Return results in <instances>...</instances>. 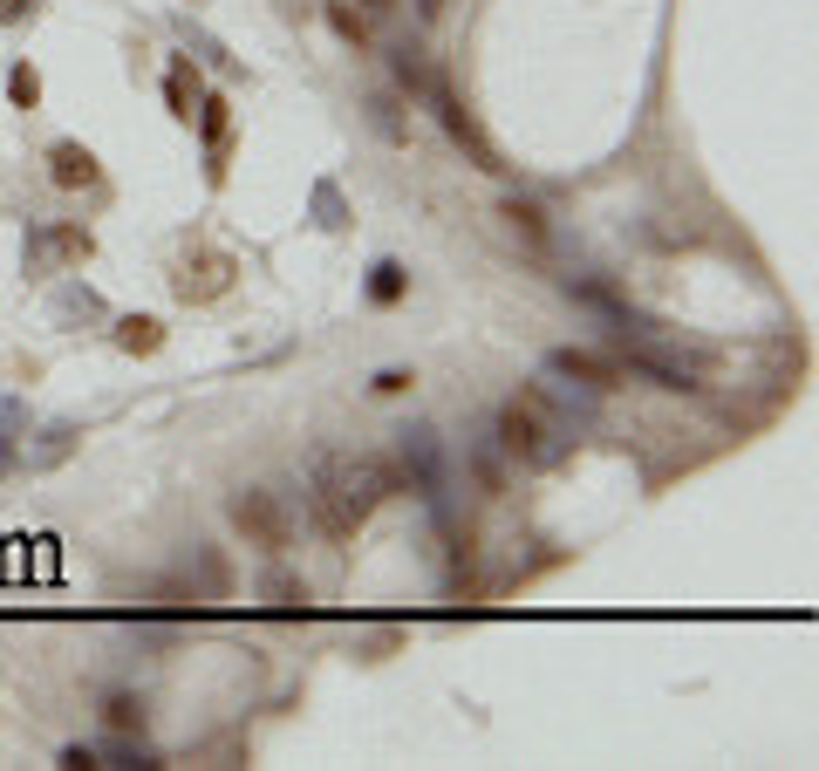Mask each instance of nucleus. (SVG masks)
<instances>
[{"instance_id": "f3484780", "label": "nucleus", "mask_w": 819, "mask_h": 771, "mask_svg": "<svg viewBox=\"0 0 819 771\" xmlns=\"http://www.w3.org/2000/svg\"><path fill=\"white\" fill-rule=\"evenodd\" d=\"M328 28H335V35L349 41V48H369V21L355 14L349 0H328Z\"/></svg>"}, {"instance_id": "4468645a", "label": "nucleus", "mask_w": 819, "mask_h": 771, "mask_svg": "<svg viewBox=\"0 0 819 771\" xmlns=\"http://www.w3.org/2000/svg\"><path fill=\"white\" fill-rule=\"evenodd\" d=\"M499 212H506V226L519 232L526 246H546V212H540V205H533V198H506Z\"/></svg>"}, {"instance_id": "c85d7f7f", "label": "nucleus", "mask_w": 819, "mask_h": 771, "mask_svg": "<svg viewBox=\"0 0 819 771\" xmlns=\"http://www.w3.org/2000/svg\"><path fill=\"white\" fill-rule=\"evenodd\" d=\"M437 7H444V0H417V14H424V21H430V14H437Z\"/></svg>"}, {"instance_id": "ddd939ff", "label": "nucleus", "mask_w": 819, "mask_h": 771, "mask_svg": "<svg viewBox=\"0 0 819 771\" xmlns=\"http://www.w3.org/2000/svg\"><path fill=\"white\" fill-rule=\"evenodd\" d=\"M260 594H267L273 615H308V587H301L294 574H267L260 580Z\"/></svg>"}, {"instance_id": "f8f14e48", "label": "nucleus", "mask_w": 819, "mask_h": 771, "mask_svg": "<svg viewBox=\"0 0 819 771\" xmlns=\"http://www.w3.org/2000/svg\"><path fill=\"white\" fill-rule=\"evenodd\" d=\"M164 103L178 123H192V103H198V69L192 62H171V76H164Z\"/></svg>"}, {"instance_id": "cd10ccee", "label": "nucleus", "mask_w": 819, "mask_h": 771, "mask_svg": "<svg viewBox=\"0 0 819 771\" xmlns=\"http://www.w3.org/2000/svg\"><path fill=\"white\" fill-rule=\"evenodd\" d=\"M362 7H369V14H390V7H396V0H362Z\"/></svg>"}, {"instance_id": "1a4fd4ad", "label": "nucleus", "mask_w": 819, "mask_h": 771, "mask_svg": "<svg viewBox=\"0 0 819 771\" xmlns=\"http://www.w3.org/2000/svg\"><path fill=\"white\" fill-rule=\"evenodd\" d=\"M403 294H410V267H403V260H376V267H369V301H376V308H396Z\"/></svg>"}, {"instance_id": "0eeeda50", "label": "nucleus", "mask_w": 819, "mask_h": 771, "mask_svg": "<svg viewBox=\"0 0 819 771\" xmlns=\"http://www.w3.org/2000/svg\"><path fill=\"white\" fill-rule=\"evenodd\" d=\"M185 301H219L226 287H233V260L226 253H198V260H185L178 267V280H171Z\"/></svg>"}, {"instance_id": "20e7f679", "label": "nucleus", "mask_w": 819, "mask_h": 771, "mask_svg": "<svg viewBox=\"0 0 819 771\" xmlns=\"http://www.w3.org/2000/svg\"><path fill=\"white\" fill-rule=\"evenodd\" d=\"M390 492H417V499L444 505V451L437 430H396V464H390Z\"/></svg>"}, {"instance_id": "b1692460", "label": "nucleus", "mask_w": 819, "mask_h": 771, "mask_svg": "<svg viewBox=\"0 0 819 771\" xmlns=\"http://www.w3.org/2000/svg\"><path fill=\"white\" fill-rule=\"evenodd\" d=\"M417 383V376H410V369H383V376H376V396H403V389Z\"/></svg>"}, {"instance_id": "f03ea898", "label": "nucleus", "mask_w": 819, "mask_h": 771, "mask_svg": "<svg viewBox=\"0 0 819 771\" xmlns=\"http://www.w3.org/2000/svg\"><path fill=\"white\" fill-rule=\"evenodd\" d=\"M574 403H560L553 389H526V396H512L506 410H499V451L519 464H533V471H546V464L567 458V444H574ZM587 424V417H581Z\"/></svg>"}, {"instance_id": "5701e85b", "label": "nucleus", "mask_w": 819, "mask_h": 771, "mask_svg": "<svg viewBox=\"0 0 819 771\" xmlns=\"http://www.w3.org/2000/svg\"><path fill=\"white\" fill-rule=\"evenodd\" d=\"M103 751H110V758H117V765H157L151 751H144V744H130V737H110V744H103ZM103 751H96V758H103Z\"/></svg>"}, {"instance_id": "2eb2a0df", "label": "nucleus", "mask_w": 819, "mask_h": 771, "mask_svg": "<svg viewBox=\"0 0 819 771\" xmlns=\"http://www.w3.org/2000/svg\"><path fill=\"white\" fill-rule=\"evenodd\" d=\"M41 246H48V253H55L62 267H82V260L96 253V239H89V232H82V226H55V232H48V239H41Z\"/></svg>"}, {"instance_id": "aec40b11", "label": "nucleus", "mask_w": 819, "mask_h": 771, "mask_svg": "<svg viewBox=\"0 0 819 771\" xmlns=\"http://www.w3.org/2000/svg\"><path fill=\"white\" fill-rule=\"evenodd\" d=\"M396 82H403V89H410V96H424L430 89V69H424V55H417V48H396Z\"/></svg>"}, {"instance_id": "f257e3e1", "label": "nucleus", "mask_w": 819, "mask_h": 771, "mask_svg": "<svg viewBox=\"0 0 819 771\" xmlns=\"http://www.w3.org/2000/svg\"><path fill=\"white\" fill-rule=\"evenodd\" d=\"M383 499H390V464L383 458H349V451H314L308 458V512L335 546H349Z\"/></svg>"}, {"instance_id": "4be33fe9", "label": "nucleus", "mask_w": 819, "mask_h": 771, "mask_svg": "<svg viewBox=\"0 0 819 771\" xmlns=\"http://www.w3.org/2000/svg\"><path fill=\"white\" fill-rule=\"evenodd\" d=\"M14 464H21V444H14V410L0 403V478H7Z\"/></svg>"}, {"instance_id": "393cba45", "label": "nucleus", "mask_w": 819, "mask_h": 771, "mask_svg": "<svg viewBox=\"0 0 819 771\" xmlns=\"http://www.w3.org/2000/svg\"><path fill=\"white\" fill-rule=\"evenodd\" d=\"M198 567H205V587H212V594H226V560H219V553H198Z\"/></svg>"}, {"instance_id": "39448f33", "label": "nucleus", "mask_w": 819, "mask_h": 771, "mask_svg": "<svg viewBox=\"0 0 819 771\" xmlns=\"http://www.w3.org/2000/svg\"><path fill=\"white\" fill-rule=\"evenodd\" d=\"M424 96H430V110H437V123H444V137H451V144H458V151H465L471 164H478V171H506V164H499V151L485 144L478 116H471L465 103H458V89H451V82H430Z\"/></svg>"}, {"instance_id": "a211bd4d", "label": "nucleus", "mask_w": 819, "mask_h": 771, "mask_svg": "<svg viewBox=\"0 0 819 771\" xmlns=\"http://www.w3.org/2000/svg\"><path fill=\"white\" fill-rule=\"evenodd\" d=\"M7 103H14V110H35V103H41V76L28 69V62H14V69H7Z\"/></svg>"}, {"instance_id": "a878e982", "label": "nucleus", "mask_w": 819, "mask_h": 771, "mask_svg": "<svg viewBox=\"0 0 819 771\" xmlns=\"http://www.w3.org/2000/svg\"><path fill=\"white\" fill-rule=\"evenodd\" d=\"M62 765H69V771H89V765H96V744H69V751H62Z\"/></svg>"}, {"instance_id": "7ed1b4c3", "label": "nucleus", "mask_w": 819, "mask_h": 771, "mask_svg": "<svg viewBox=\"0 0 819 771\" xmlns=\"http://www.w3.org/2000/svg\"><path fill=\"white\" fill-rule=\"evenodd\" d=\"M226 512H233V526L246 533V546H260V553H287V540H294V512L267 485H239L233 499H226Z\"/></svg>"}, {"instance_id": "dca6fc26", "label": "nucleus", "mask_w": 819, "mask_h": 771, "mask_svg": "<svg viewBox=\"0 0 819 771\" xmlns=\"http://www.w3.org/2000/svg\"><path fill=\"white\" fill-rule=\"evenodd\" d=\"M103 724H110V731H144V696L117 690L110 703H103Z\"/></svg>"}, {"instance_id": "423d86ee", "label": "nucleus", "mask_w": 819, "mask_h": 771, "mask_svg": "<svg viewBox=\"0 0 819 771\" xmlns=\"http://www.w3.org/2000/svg\"><path fill=\"white\" fill-rule=\"evenodd\" d=\"M546 369H553V376H567V383H581V389H622L628 383L622 362H615V355H594V348H553V355H546Z\"/></svg>"}, {"instance_id": "6ab92c4d", "label": "nucleus", "mask_w": 819, "mask_h": 771, "mask_svg": "<svg viewBox=\"0 0 819 771\" xmlns=\"http://www.w3.org/2000/svg\"><path fill=\"white\" fill-rule=\"evenodd\" d=\"M96 321V314H103V301H96V294H89V287H62V294H55V321Z\"/></svg>"}, {"instance_id": "412c9836", "label": "nucleus", "mask_w": 819, "mask_h": 771, "mask_svg": "<svg viewBox=\"0 0 819 771\" xmlns=\"http://www.w3.org/2000/svg\"><path fill=\"white\" fill-rule=\"evenodd\" d=\"M471 567H478V540H471V533H451V587H458Z\"/></svg>"}, {"instance_id": "9d476101", "label": "nucleus", "mask_w": 819, "mask_h": 771, "mask_svg": "<svg viewBox=\"0 0 819 771\" xmlns=\"http://www.w3.org/2000/svg\"><path fill=\"white\" fill-rule=\"evenodd\" d=\"M76 451V424H48L41 430V444H28L21 458H28V471H48V464H62Z\"/></svg>"}, {"instance_id": "6e6552de", "label": "nucleus", "mask_w": 819, "mask_h": 771, "mask_svg": "<svg viewBox=\"0 0 819 771\" xmlns=\"http://www.w3.org/2000/svg\"><path fill=\"white\" fill-rule=\"evenodd\" d=\"M48 178H55L62 192H82V185H96V157H89V144H69V137H62V144L48 151Z\"/></svg>"}, {"instance_id": "9b49d317", "label": "nucleus", "mask_w": 819, "mask_h": 771, "mask_svg": "<svg viewBox=\"0 0 819 771\" xmlns=\"http://www.w3.org/2000/svg\"><path fill=\"white\" fill-rule=\"evenodd\" d=\"M117 348L123 355H157V348H164V328H157L151 314H123L117 321Z\"/></svg>"}, {"instance_id": "bb28decb", "label": "nucleus", "mask_w": 819, "mask_h": 771, "mask_svg": "<svg viewBox=\"0 0 819 771\" xmlns=\"http://www.w3.org/2000/svg\"><path fill=\"white\" fill-rule=\"evenodd\" d=\"M41 0H0V21H7V28H14V21H28V14H35Z\"/></svg>"}]
</instances>
